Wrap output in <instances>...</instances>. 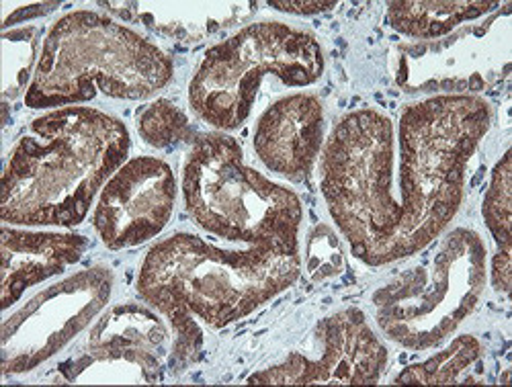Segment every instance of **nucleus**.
<instances>
[{"label":"nucleus","mask_w":512,"mask_h":387,"mask_svg":"<svg viewBox=\"0 0 512 387\" xmlns=\"http://www.w3.org/2000/svg\"><path fill=\"white\" fill-rule=\"evenodd\" d=\"M492 125L480 95H435L394 121L377 109L340 117L322 148V195L351 252L369 267L404 261L453 222L465 170Z\"/></svg>","instance_id":"obj_1"},{"label":"nucleus","mask_w":512,"mask_h":387,"mask_svg":"<svg viewBox=\"0 0 512 387\" xmlns=\"http://www.w3.org/2000/svg\"><path fill=\"white\" fill-rule=\"evenodd\" d=\"M132 148L123 121L64 107L33 119L3 172L0 220L9 226H78Z\"/></svg>","instance_id":"obj_2"},{"label":"nucleus","mask_w":512,"mask_h":387,"mask_svg":"<svg viewBox=\"0 0 512 387\" xmlns=\"http://www.w3.org/2000/svg\"><path fill=\"white\" fill-rule=\"evenodd\" d=\"M300 273V252L267 246L230 250L179 232L148 250L136 289L160 316L183 312L220 330L263 308Z\"/></svg>","instance_id":"obj_3"},{"label":"nucleus","mask_w":512,"mask_h":387,"mask_svg":"<svg viewBox=\"0 0 512 387\" xmlns=\"http://www.w3.org/2000/svg\"><path fill=\"white\" fill-rule=\"evenodd\" d=\"M173 60L146 35L93 11L58 19L25 95L29 109L78 107L97 95L142 101L173 80Z\"/></svg>","instance_id":"obj_4"},{"label":"nucleus","mask_w":512,"mask_h":387,"mask_svg":"<svg viewBox=\"0 0 512 387\" xmlns=\"http://www.w3.org/2000/svg\"><path fill=\"white\" fill-rule=\"evenodd\" d=\"M189 218L228 242L300 252L304 207L291 189L244 162L240 144L222 134L195 138L181 175Z\"/></svg>","instance_id":"obj_5"},{"label":"nucleus","mask_w":512,"mask_h":387,"mask_svg":"<svg viewBox=\"0 0 512 387\" xmlns=\"http://www.w3.org/2000/svg\"><path fill=\"white\" fill-rule=\"evenodd\" d=\"M324 68L312 33L279 21L252 23L205 52L189 84V105L218 132H232L248 119L265 78L308 86Z\"/></svg>","instance_id":"obj_6"},{"label":"nucleus","mask_w":512,"mask_h":387,"mask_svg":"<svg viewBox=\"0 0 512 387\" xmlns=\"http://www.w3.org/2000/svg\"><path fill=\"white\" fill-rule=\"evenodd\" d=\"M486 261L476 230L449 232L426 261L373 293L383 336L410 351L439 347L476 310L488 279Z\"/></svg>","instance_id":"obj_7"},{"label":"nucleus","mask_w":512,"mask_h":387,"mask_svg":"<svg viewBox=\"0 0 512 387\" xmlns=\"http://www.w3.org/2000/svg\"><path fill=\"white\" fill-rule=\"evenodd\" d=\"M113 291L111 269L97 265L37 293L3 324V373H27L58 355L103 312Z\"/></svg>","instance_id":"obj_8"},{"label":"nucleus","mask_w":512,"mask_h":387,"mask_svg":"<svg viewBox=\"0 0 512 387\" xmlns=\"http://www.w3.org/2000/svg\"><path fill=\"white\" fill-rule=\"evenodd\" d=\"M388 367V349L357 308L334 312L312 332V349L256 371L248 383L373 385Z\"/></svg>","instance_id":"obj_9"},{"label":"nucleus","mask_w":512,"mask_h":387,"mask_svg":"<svg viewBox=\"0 0 512 387\" xmlns=\"http://www.w3.org/2000/svg\"><path fill=\"white\" fill-rule=\"evenodd\" d=\"M173 330L160 312L142 306H117L89 330L80 357L62 365L66 381L156 383L164 377Z\"/></svg>","instance_id":"obj_10"},{"label":"nucleus","mask_w":512,"mask_h":387,"mask_svg":"<svg viewBox=\"0 0 512 387\" xmlns=\"http://www.w3.org/2000/svg\"><path fill=\"white\" fill-rule=\"evenodd\" d=\"M175 172L164 160H125L99 193L93 226L109 250H125L156 238L173 218Z\"/></svg>","instance_id":"obj_11"},{"label":"nucleus","mask_w":512,"mask_h":387,"mask_svg":"<svg viewBox=\"0 0 512 387\" xmlns=\"http://www.w3.org/2000/svg\"><path fill=\"white\" fill-rule=\"evenodd\" d=\"M324 125V107L316 95H287L256 121L254 154L275 175L302 183L312 175L324 148Z\"/></svg>","instance_id":"obj_12"},{"label":"nucleus","mask_w":512,"mask_h":387,"mask_svg":"<svg viewBox=\"0 0 512 387\" xmlns=\"http://www.w3.org/2000/svg\"><path fill=\"white\" fill-rule=\"evenodd\" d=\"M89 248V238L70 232H37L3 226V310L31 287L62 275Z\"/></svg>","instance_id":"obj_13"},{"label":"nucleus","mask_w":512,"mask_h":387,"mask_svg":"<svg viewBox=\"0 0 512 387\" xmlns=\"http://www.w3.org/2000/svg\"><path fill=\"white\" fill-rule=\"evenodd\" d=\"M99 7L121 21L140 23L181 41L220 33L256 9L254 3H101Z\"/></svg>","instance_id":"obj_14"},{"label":"nucleus","mask_w":512,"mask_h":387,"mask_svg":"<svg viewBox=\"0 0 512 387\" xmlns=\"http://www.w3.org/2000/svg\"><path fill=\"white\" fill-rule=\"evenodd\" d=\"M496 9V3H390L388 21L406 37L433 41Z\"/></svg>","instance_id":"obj_15"},{"label":"nucleus","mask_w":512,"mask_h":387,"mask_svg":"<svg viewBox=\"0 0 512 387\" xmlns=\"http://www.w3.org/2000/svg\"><path fill=\"white\" fill-rule=\"evenodd\" d=\"M482 359V344L476 336L463 334L455 338L447 349L422 363L406 367L396 383H422V385H443L463 381V375Z\"/></svg>","instance_id":"obj_16"},{"label":"nucleus","mask_w":512,"mask_h":387,"mask_svg":"<svg viewBox=\"0 0 512 387\" xmlns=\"http://www.w3.org/2000/svg\"><path fill=\"white\" fill-rule=\"evenodd\" d=\"M39 29H7L3 31V97L5 103L25 97L39 56Z\"/></svg>","instance_id":"obj_17"},{"label":"nucleus","mask_w":512,"mask_h":387,"mask_svg":"<svg viewBox=\"0 0 512 387\" xmlns=\"http://www.w3.org/2000/svg\"><path fill=\"white\" fill-rule=\"evenodd\" d=\"M512 162L506 152L492 172V181L484 197L482 215L488 232L492 234L498 250H510L512 246Z\"/></svg>","instance_id":"obj_18"},{"label":"nucleus","mask_w":512,"mask_h":387,"mask_svg":"<svg viewBox=\"0 0 512 387\" xmlns=\"http://www.w3.org/2000/svg\"><path fill=\"white\" fill-rule=\"evenodd\" d=\"M138 134L148 146L158 150L173 148L193 136L187 115L166 99L154 101L140 113Z\"/></svg>","instance_id":"obj_19"},{"label":"nucleus","mask_w":512,"mask_h":387,"mask_svg":"<svg viewBox=\"0 0 512 387\" xmlns=\"http://www.w3.org/2000/svg\"><path fill=\"white\" fill-rule=\"evenodd\" d=\"M347 269V254L340 236L326 224L314 226L308 234L306 271L312 281L322 283L343 275Z\"/></svg>","instance_id":"obj_20"},{"label":"nucleus","mask_w":512,"mask_h":387,"mask_svg":"<svg viewBox=\"0 0 512 387\" xmlns=\"http://www.w3.org/2000/svg\"><path fill=\"white\" fill-rule=\"evenodd\" d=\"M510 250H498L492 258V285L498 293H510Z\"/></svg>","instance_id":"obj_21"},{"label":"nucleus","mask_w":512,"mask_h":387,"mask_svg":"<svg viewBox=\"0 0 512 387\" xmlns=\"http://www.w3.org/2000/svg\"><path fill=\"white\" fill-rule=\"evenodd\" d=\"M60 5L58 3H37V5H17L15 13H7L5 21H3V31L11 29V25H19L27 19L33 17H41V15H48L52 11H56Z\"/></svg>","instance_id":"obj_22"},{"label":"nucleus","mask_w":512,"mask_h":387,"mask_svg":"<svg viewBox=\"0 0 512 387\" xmlns=\"http://www.w3.org/2000/svg\"><path fill=\"white\" fill-rule=\"evenodd\" d=\"M269 7L287 15L316 17V15H326L334 11L336 3H269Z\"/></svg>","instance_id":"obj_23"}]
</instances>
